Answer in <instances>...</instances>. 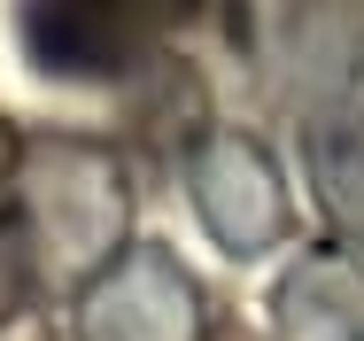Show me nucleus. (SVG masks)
Segmentation results:
<instances>
[{
  "label": "nucleus",
  "mask_w": 364,
  "mask_h": 341,
  "mask_svg": "<svg viewBox=\"0 0 364 341\" xmlns=\"http://www.w3.org/2000/svg\"><path fill=\"white\" fill-rule=\"evenodd\" d=\"M194 194H202V217L218 225V241L240 248V256L264 248V241H279V225H287V194H279L272 163H264L248 140H210V147H202Z\"/></svg>",
  "instance_id": "nucleus-3"
},
{
  "label": "nucleus",
  "mask_w": 364,
  "mask_h": 341,
  "mask_svg": "<svg viewBox=\"0 0 364 341\" xmlns=\"http://www.w3.org/2000/svg\"><path fill=\"white\" fill-rule=\"evenodd\" d=\"M163 0H23L31 63L63 78H117L155 47Z\"/></svg>",
  "instance_id": "nucleus-1"
},
{
  "label": "nucleus",
  "mask_w": 364,
  "mask_h": 341,
  "mask_svg": "<svg viewBox=\"0 0 364 341\" xmlns=\"http://www.w3.org/2000/svg\"><path fill=\"white\" fill-rule=\"evenodd\" d=\"M85 341H202V295L171 256H124L85 295Z\"/></svg>",
  "instance_id": "nucleus-2"
},
{
  "label": "nucleus",
  "mask_w": 364,
  "mask_h": 341,
  "mask_svg": "<svg viewBox=\"0 0 364 341\" xmlns=\"http://www.w3.org/2000/svg\"><path fill=\"white\" fill-rule=\"evenodd\" d=\"M310 171H318L326 217H333L349 241H364V117L310 125Z\"/></svg>",
  "instance_id": "nucleus-5"
},
{
  "label": "nucleus",
  "mask_w": 364,
  "mask_h": 341,
  "mask_svg": "<svg viewBox=\"0 0 364 341\" xmlns=\"http://www.w3.org/2000/svg\"><path fill=\"white\" fill-rule=\"evenodd\" d=\"M279 334L287 341H364V272L341 256H310L279 287Z\"/></svg>",
  "instance_id": "nucleus-4"
}]
</instances>
